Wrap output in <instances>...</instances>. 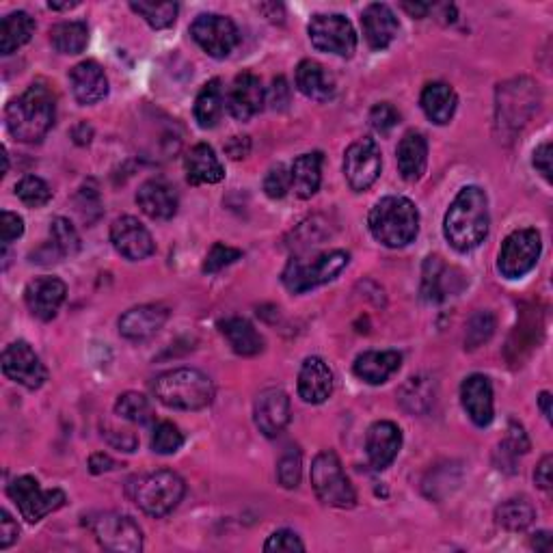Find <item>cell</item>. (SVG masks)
Here are the masks:
<instances>
[{"label": "cell", "mask_w": 553, "mask_h": 553, "mask_svg": "<svg viewBox=\"0 0 553 553\" xmlns=\"http://www.w3.org/2000/svg\"><path fill=\"white\" fill-rule=\"evenodd\" d=\"M296 87L305 98L327 102L335 96V80L318 61L305 59L296 67Z\"/></svg>", "instance_id": "f546056e"}, {"label": "cell", "mask_w": 553, "mask_h": 553, "mask_svg": "<svg viewBox=\"0 0 553 553\" xmlns=\"http://www.w3.org/2000/svg\"><path fill=\"white\" fill-rule=\"evenodd\" d=\"M50 42L61 55H80L89 44L87 24L80 20H72L52 26Z\"/></svg>", "instance_id": "8d00e7d4"}, {"label": "cell", "mask_w": 553, "mask_h": 553, "mask_svg": "<svg viewBox=\"0 0 553 553\" xmlns=\"http://www.w3.org/2000/svg\"><path fill=\"white\" fill-rule=\"evenodd\" d=\"M106 439H109L111 445H115L117 450H124V452H134L137 450V437L130 435V433H104Z\"/></svg>", "instance_id": "680465c9"}, {"label": "cell", "mask_w": 553, "mask_h": 553, "mask_svg": "<svg viewBox=\"0 0 553 553\" xmlns=\"http://www.w3.org/2000/svg\"><path fill=\"white\" fill-rule=\"evenodd\" d=\"M152 391L160 404L178 411H201L214 400L212 381L195 368H178L156 376Z\"/></svg>", "instance_id": "277c9868"}, {"label": "cell", "mask_w": 553, "mask_h": 553, "mask_svg": "<svg viewBox=\"0 0 553 553\" xmlns=\"http://www.w3.org/2000/svg\"><path fill=\"white\" fill-rule=\"evenodd\" d=\"M543 242L536 229H517L512 232L497 255V268L506 279H521L528 275L541 258Z\"/></svg>", "instance_id": "ba28073f"}, {"label": "cell", "mask_w": 553, "mask_h": 553, "mask_svg": "<svg viewBox=\"0 0 553 553\" xmlns=\"http://www.w3.org/2000/svg\"><path fill=\"white\" fill-rule=\"evenodd\" d=\"M266 93L262 87V80L251 74H238L234 85L227 91V111L238 121H249L251 117L258 115L264 109Z\"/></svg>", "instance_id": "ac0fdd59"}, {"label": "cell", "mask_w": 553, "mask_h": 553, "mask_svg": "<svg viewBox=\"0 0 553 553\" xmlns=\"http://www.w3.org/2000/svg\"><path fill=\"white\" fill-rule=\"evenodd\" d=\"M191 35L197 46L214 59H225L234 52L240 42V33L236 24L219 16V13H201L191 24Z\"/></svg>", "instance_id": "7c38bea8"}, {"label": "cell", "mask_w": 553, "mask_h": 553, "mask_svg": "<svg viewBox=\"0 0 553 553\" xmlns=\"http://www.w3.org/2000/svg\"><path fill=\"white\" fill-rule=\"evenodd\" d=\"M538 404H541V411L545 415V420L551 422V394H549V391H543L541 398H538Z\"/></svg>", "instance_id": "be15d7a7"}, {"label": "cell", "mask_w": 553, "mask_h": 553, "mask_svg": "<svg viewBox=\"0 0 553 553\" xmlns=\"http://www.w3.org/2000/svg\"><path fill=\"white\" fill-rule=\"evenodd\" d=\"M35 33V20L26 11H13L3 18L0 24V52L3 55H13L18 48L29 44V39Z\"/></svg>", "instance_id": "e575fe53"}, {"label": "cell", "mask_w": 553, "mask_h": 553, "mask_svg": "<svg viewBox=\"0 0 553 553\" xmlns=\"http://www.w3.org/2000/svg\"><path fill=\"white\" fill-rule=\"evenodd\" d=\"M463 275L443 264L439 255H430L424 262L422 271V299L428 303H441L448 299L450 294L463 288Z\"/></svg>", "instance_id": "ffe728a7"}, {"label": "cell", "mask_w": 553, "mask_h": 553, "mask_svg": "<svg viewBox=\"0 0 553 553\" xmlns=\"http://www.w3.org/2000/svg\"><path fill=\"white\" fill-rule=\"evenodd\" d=\"M89 528L100 547L115 553H139L143 549V532L139 523L119 515V512H100L91 517Z\"/></svg>", "instance_id": "30bf717a"}, {"label": "cell", "mask_w": 553, "mask_h": 553, "mask_svg": "<svg viewBox=\"0 0 553 553\" xmlns=\"http://www.w3.org/2000/svg\"><path fill=\"white\" fill-rule=\"evenodd\" d=\"M489 199L480 186H465L452 201V206L445 214L443 234L450 245L467 253L480 247L489 234Z\"/></svg>", "instance_id": "6da1fadb"}, {"label": "cell", "mask_w": 553, "mask_h": 553, "mask_svg": "<svg viewBox=\"0 0 553 553\" xmlns=\"http://www.w3.org/2000/svg\"><path fill=\"white\" fill-rule=\"evenodd\" d=\"M312 487L322 504L335 508H353L357 493L344 474V467L335 452H320L312 463Z\"/></svg>", "instance_id": "8992f818"}, {"label": "cell", "mask_w": 553, "mask_h": 553, "mask_svg": "<svg viewBox=\"0 0 553 553\" xmlns=\"http://www.w3.org/2000/svg\"><path fill=\"white\" fill-rule=\"evenodd\" d=\"M402 366V355L398 350H368L355 359V374L368 385H383L391 374Z\"/></svg>", "instance_id": "83f0119b"}, {"label": "cell", "mask_w": 553, "mask_h": 553, "mask_svg": "<svg viewBox=\"0 0 553 553\" xmlns=\"http://www.w3.org/2000/svg\"><path fill=\"white\" fill-rule=\"evenodd\" d=\"M290 191H292L290 169H286L283 165H275L273 169H268L264 178V193L271 199H283Z\"/></svg>", "instance_id": "c3c4849f"}, {"label": "cell", "mask_w": 553, "mask_h": 553, "mask_svg": "<svg viewBox=\"0 0 553 553\" xmlns=\"http://www.w3.org/2000/svg\"><path fill=\"white\" fill-rule=\"evenodd\" d=\"M184 445V435L171 422H160L152 435V450L156 454H175Z\"/></svg>", "instance_id": "bcb514c9"}, {"label": "cell", "mask_w": 553, "mask_h": 553, "mask_svg": "<svg viewBox=\"0 0 553 553\" xmlns=\"http://www.w3.org/2000/svg\"><path fill=\"white\" fill-rule=\"evenodd\" d=\"M402 9L409 11L413 18H426V13L430 11V5L428 3H402Z\"/></svg>", "instance_id": "6125c7cd"}, {"label": "cell", "mask_w": 553, "mask_h": 553, "mask_svg": "<svg viewBox=\"0 0 553 553\" xmlns=\"http://www.w3.org/2000/svg\"><path fill=\"white\" fill-rule=\"evenodd\" d=\"M290 100V87L286 83V78H275L273 80V89H271V96H268V102L273 104V109L281 111L286 109V104Z\"/></svg>", "instance_id": "11a10c76"}, {"label": "cell", "mask_w": 553, "mask_h": 553, "mask_svg": "<svg viewBox=\"0 0 553 553\" xmlns=\"http://www.w3.org/2000/svg\"><path fill=\"white\" fill-rule=\"evenodd\" d=\"M383 169L381 150L374 139H359L346 150L344 175L353 191H368Z\"/></svg>", "instance_id": "4fadbf2b"}, {"label": "cell", "mask_w": 553, "mask_h": 553, "mask_svg": "<svg viewBox=\"0 0 553 553\" xmlns=\"http://www.w3.org/2000/svg\"><path fill=\"white\" fill-rule=\"evenodd\" d=\"M130 9L152 26L156 31L169 29L178 18V5L175 3H154V0H132Z\"/></svg>", "instance_id": "f35d334b"}, {"label": "cell", "mask_w": 553, "mask_h": 553, "mask_svg": "<svg viewBox=\"0 0 553 553\" xmlns=\"http://www.w3.org/2000/svg\"><path fill=\"white\" fill-rule=\"evenodd\" d=\"M186 493V484L182 476L171 469L152 471L130 480L128 495L145 515L150 517H165L171 510L178 508Z\"/></svg>", "instance_id": "5b68a950"}, {"label": "cell", "mask_w": 553, "mask_h": 553, "mask_svg": "<svg viewBox=\"0 0 553 553\" xmlns=\"http://www.w3.org/2000/svg\"><path fill=\"white\" fill-rule=\"evenodd\" d=\"M266 553H294V551H305V543L301 536L292 530H277L275 534L268 536L264 545Z\"/></svg>", "instance_id": "681fc988"}, {"label": "cell", "mask_w": 553, "mask_h": 553, "mask_svg": "<svg viewBox=\"0 0 553 553\" xmlns=\"http://www.w3.org/2000/svg\"><path fill=\"white\" fill-rule=\"evenodd\" d=\"M420 102H422V109H424L426 117L433 121V124L445 126V124H450V119L456 113L458 96L450 85L430 83L424 87Z\"/></svg>", "instance_id": "836d02e7"}, {"label": "cell", "mask_w": 553, "mask_h": 553, "mask_svg": "<svg viewBox=\"0 0 553 553\" xmlns=\"http://www.w3.org/2000/svg\"><path fill=\"white\" fill-rule=\"evenodd\" d=\"M117 467V463L113 461V458L109 454H104V452H98V454H93L89 458V471L91 474H106V471H113Z\"/></svg>", "instance_id": "6f0895ef"}, {"label": "cell", "mask_w": 553, "mask_h": 553, "mask_svg": "<svg viewBox=\"0 0 553 553\" xmlns=\"http://www.w3.org/2000/svg\"><path fill=\"white\" fill-rule=\"evenodd\" d=\"M50 238V245L57 249L61 258H72V255L80 251V236L76 232V227L63 217L50 223Z\"/></svg>", "instance_id": "b9f144b4"}, {"label": "cell", "mask_w": 553, "mask_h": 553, "mask_svg": "<svg viewBox=\"0 0 553 553\" xmlns=\"http://www.w3.org/2000/svg\"><path fill=\"white\" fill-rule=\"evenodd\" d=\"M169 309L165 305H139L119 318V333L132 342H143L165 327Z\"/></svg>", "instance_id": "603a6c76"}, {"label": "cell", "mask_w": 553, "mask_h": 553, "mask_svg": "<svg viewBox=\"0 0 553 553\" xmlns=\"http://www.w3.org/2000/svg\"><path fill=\"white\" fill-rule=\"evenodd\" d=\"M322 154L312 152L303 154L294 160L290 167V178H292V191L299 199H312L322 182Z\"/></svg>", "instance_id": "d6a6232c"}, {"label": "cell", "mask_w": 553, "mask_h": 553, "mask_svg": "<svg viewBox=\"0 0 553 553\" xmlns=\"http://www.w3.org/2000/svg\"><path fill=\"white\" fill-rule=\"evenodd\" d=\"M551 467H553V456L547 454V456H543V461L538 463V467L534 471V482L538 489H543V491L551 489Z\"/></svg>", "instance_id": "9f6ffc18"}, {"label": "cell", "mask_w": 553, "mask_h": 553, "mask_svg": "<svg viewBox=\"0 0 553 553\" xmlns=\"http://www.w3.org/2000/svg\"><path fill=\"white\" fill-rule=\"evenodd\" d=\"M348 262L350 255L346 251L322 253L312 262L292 258L286 266V271H283V286L294 294L314 290L322 286V283L333 281L348 266Z\"/></svg>", "instance_id": "52a82bcc"}, {"label": "cell", "mask_w": 553, "mask_h": 553, "mask_svg": "<svg viewBox=\"0 0 553 553\" xmlns=\"http://www.w3.org/2000/svg\"><path fill=\"white\" fill-rule=\"evenodd\" d=\"M111 242L115 251L130 262L150 258L156 249L150 229L134 217H121L111 225Z\"/></svg>", "instance_id": "2e32d148"}, {"label": "cell", "mask_w": 553, "mask_h": 553, "mask_svg": "<svg viewBox=\"0 0 553 553\" xmlns=\"http://www.w3.org/2000/svg\"><path fill=\"white\" fill-rule=\"evenodd\" d=\"M186 180L193 186L201 184H217L225 178V169L221 165L219 156L206 143L195 145L186 156Z\"/></svg>", "instance_id": "f1b7e54d"}, {"label": "cell", "mask_w": 553, "mask_h": 553, "mask_svg": "<svg viewBox=\"0 0 553 553\" xmlns=\"http://www.w3.org/2000/svg\"><path fill=\"white\" fill-rule=\"evenodd\" d=\"M400 124V113L389 102L376 104L370 111V126L379 134H389Z\"/></svg>", "instance_id": "f907efd6"}, {"label": "cell", "mask_w": 553, "mask_h": 553, "mask_svg": "<svg viewBox=\"0 0 553 553\" xmlns=\"http://www.w3.org/2000/svg\"><path fill=\"white\" fill-rule=\"evenodd\" d=\"M16 195L31 208H42L52 199L50 186L42 178H37V175H26V178H22L16 184Z\"/></svg>", "instance_id": "ee69618b"}, {"label": "cell", "mask_w": 553, "mask_h": 553, "mask_svg": "<svg viewBox=\"0 0 553 553\" xmlns=\"http://www.w3.org/2000/svg\"><path fill=\"white\" fill-rule=\"evenodd\" d=\"M368 225L372 236L389 249H402L411 245L420 232V212L407 197L389 195L370 210Z\"/></svg>", "instance_id": "3957f363"}, {"label": "cell", "mask_w": 553, "mask_h": 553, "mask_svg": "<svg viewBox=\"0 0 553 553\" xmlns=\"http://www.w3.org/2000/svg\"><path fill=\"white\" fill-rule=\"evenodd\" d=\"M57 98L44 83H33L22 96L7 104V130L16 141L37 143L55 126Z\"/></svg>", "instance_id": "7a4b0ae2"}, {"label": "cell", "mask_w": 553, "mask_h": 553, "mask_svg": "<svg viewBox=\"0 0 553 553\" xmlns=\"http://www.w3.org/2000/svg\"><path fill=\"white\" fill-rule=\"evenodd\" d=\"M225 111V93L221 87V80L214 78L204 85L195 100V119L201 128H214L221 121Z\"/></svg>", "instance_id": "d590c367"}, {"label": "cell", "mask_w": 553, "mask_h": 553, "mask_svg": "<svg viewBox=\"0 0 553 553\" xmlns=\"http://www.w3.org/2000/svg\"><path fill=\"white\" fill-rule=\"evenodd\" d=\"M290 398L283 389L271 387L264 389L255 400L253 420L264 437H277L281 435L286 426L290 424Z\"/></svg>", "instance_id": "e0dca14e"}, {"label": "cell", "mask_w": 553, "mask_h": 553, "mask_svg": "<svg viewBox=\"0 0 553 553\" xmlns=\"http://www.w3.org/2000/svg\"><path fill=\"white\" fill-rule=\"evenodd\" d=\"M400 400L407 411L424 413L435 402V385L424 379V376H417V379H411L402 387Z\"/></svg>", "instance_id": "60d3db41"}, {"label": "cell", "mask_w": 553, "mask_h": 553, "mask_svg": "<svg viewBox=\"0 0 553 553\" xmlns=\"http://www.w3.org/2000/svg\"><path fill=\"white\" fill-rule=\"evenodd\" d=\"M48 7L55 9V11H67V9L78 7V3H55V0H52V3H48Z\"/></svg>", "instance_id": "e7e4bbea"}, {"label": "cell", "mask_w": 553, "mask_h": 553, "mask_svg": "<svg viewBox=\"0 0 553 553\" xmlns=\"http://www.w3.org/2000/svg\"><path fill=\"white\" fill-rule=\"evenodd\" d=\"M70 85L76 102L83 106L96 104L109 93V80H106L104 70L96 61H83L72 67Z\"/></svg>", "instance_id": "484cf974"}, {"label": "cell", "mask_w": 553, "mask_h": 553, "mask_svg": "<svg viewBox=\"0 0 553 553\" xmlns=\"http://www.w3.org/2000/svg\"><path fill=\"white\" fill-rule=\"evenodd\" d=\"M219 329L234 353L240 357H255L264 350V337L247 318H225L223 322H219Z\"/></svg>", "instance_id": "1f68e13d"}, {"label": "cell", "mask_w": 553, "mask_h": 553, "mask_svg": "<svg viewBox=\"0 0 553 553\" xmlns=\"http://www.w3.org/2000/svg\"><path fill=\"white\" fill-rule=\"evenodd\" d=\"M67 296V286L59 277H35L24 290V301L29 312L39 320H52Z\"/></svg>", "instance_id": "d6986e66"}, {"label": "cell", "mask_w": 553, "mask_h": 553, "mask_svg": "<svg viewBox=\"0 0 553 553\" xmlns=\"http://www.w3.org/2000/svg\"><path fill=\"white\" fill-rule=\"evenodd\" d=\"M402 448V430L394 422H376L366 437L368 461L376 471L387 469Z\"/></svg>", "instance_id": "7402d4cb"}, {"label": "cell", "mask_w": 553, "mask_h": 553, "mask_svg": "<svg viewBox=\"0 0 553 553\" xmlns=\"http://www.w3.org/2000/svg\"><path fill=\"white\" fill-rule=\"evenodd\" d=\"M497 525H502L508 532H523L528 530L536 519V508L525 497L508 499L495 510Z\"/></svg>", "instance_id": "74e56055"}, {"label": "cell", "mask_w": 553, "mask_h": 553, "mask_svg": "<svg viewBox=\"0 0 553 553\" xmlns=\"http://www.w3.org/2000/svg\"><path fill=\"white\" fill-rule=\"evenodd\" d=\"M428 143L422 132H407L398 145V169L407 182H417L426 171Z\"/></svg>", "instance_id": "4dcf8cb0"}, {"label": "cell", "mask_w": 553, "mask_h": 553, "mask_svg": "<svg viewBox=\"0 0 553 553\" xmlns=\"http://www.w3.org/2000/svg\"><path fill=\"white\" fill-rule=\"evenodd\" d=\"M242 258V251L240 249H234V247H229V245H223V242H217V245H214L208 255H206V262H204V273H219L223 271L225 266L229 264H234Z\"/></svg>", "instance_id": "7dc6e473"}, {"label": "cell", "mask_w": 553, "mask_h": 553, "mask_svg": "<svg viewBox=\"0 0 553 553\" xmlns=\"http://www.w3.org/2000/svg\"><path fill=\"white\" fill-rule=\"evenodd\" d=\"M461 402L469 420L478 428H484L493 422V385L484 374H471L469 379L463 381Z\"/></svg>", "instance_id": "44dd1931"}, {"label": "cell", "mask_w": 553, "mask_h": 553, "mask_svg": "<svg viewBox=\"0 0 553 553\" xmlns=\"http://www.w3.org/2000/svg\"><path fill=\"white\" fill-rule=\"evenodd\" d=\"M333 394V372L320 357H307L299 372V396L307 404H322Z\"/></svg>", "instance_id": "4316f807"}, {"label": "cell", "mask_w": 553, "mask_h": 553, "mask_svg": "<svg viewBox=\"0 0 553 553\" xmlns=\"http://www.w3.org/2000/svg\"><path fill=\"white\" fill-rule=\"evenodd\" d=\"M137 204L154 221H169L178 212L180 199L175 188L165 180H147L139 186Z\"/></svg>", "instance_id": "cb8c5ba5"}, {"label": "cell", "mask_w": 553, "mask_h": 553, "mask_svg": "<svg viewBox=\"0 0 553 553\" xmlns=\"http://www.w3.org/2000/svg\"><path fill=\"white\" fill-rule=\"evenodd\" d=\"M7 493L13 502H16L20 515L29 523H39L44 517H48L50 512L63 508L67 502V497L61 489L44 491L39 487V482L31 476H22L13 480L9 484Z\"/></svg>", "instance_id": "8fae6325"}, {"label": "cell", "mask_w": 553, "mask_h": 553, "mask_svg": "<svg viewBox=\"0 0 553 553\" xmlns=\"http://www.w3.org/2000/svg\"><path fill=\"white\" fill-rule=\"evenodd\" d=\"M18 536H20L18 523L11 519L7 510H3L0 512V549H9L13 543L18 541Z\"/></svg>", "instance_id": "f5cc1de1"}, {"label": "cell", "mask_w": 553, "mask_h": 553, "mask_svg": "<svg viewBox=\"0 0 553 553\" xmlns=\"http://www.w3.org/2000/svg\"><path fill=\"white\" fill-rule=\"evenodd\" d=\"M551 158L553 156H551V143L549 141L538 145L536 152H534V158H532L534 169L541 173L547 182H551V171H553L551 169Z\"/></svg>", "instance_id": "db71d44e"}, {"label": "cell", "mask_w": 553, "mask_h": 553, "mask_svg": "<svg viewBox=\"0 0 553 553\" xmlns=\"http://www.w3.org/2000/svg\"><path fill=\"white\" fill-rule=\"evenodd\" d=\"M3 372L9 381L26 389H39L48 381V370L26 342H13L3 353Z\"/></svg>", "instance_id": "9a60e30c"}, {"label": "cell", "mask_w": 553, "mask_h": 553, "mask_svg": "<svg viewBox=\"0 0 553 553\" xmlns=\"http://www.w3.org/2000/svg\"><path fill=\"white\" fill-rule=\"evenodd\" d=\"M361 26H363V35H366V42L372 50L389 48L400 31L396 13L385 3L368 5L361 16Z\"/></svg>", "instance_id": "d4e9b609"}, {"label": "cell", "mask_w": 553, "mask_h": 553, "mask_svg": "<svg viewBox=\"0 0 553 553\" xmlns=\"http://www.w3.org/2000/svg\"><path fill=\"white\" fill-rule=\"evenodd\" d=\"M532 547L536 551H551V534L549 532H538L532 538Z\"/></svg>", "instance_id": "94428289"}, {"label": "cell", "mask_w": 553, "mask_h": 553, "mask_svg": "<svg viewBox=\"0 0 553 553\" xmlns=\"http://www.w3.org/2000/svg\"><path fill=\"white\" fill-rule=\"evenodd\" d=\"M303 474V458L296 448H290L286 454L279 458L277 463V478L283 489H296L301 482Z\"/></svg>", "instance_id": "f6af8a7d"}, {"label": "cell", "mask_w": 553, "mask_h": 553, "mask_svg": "<svg viewBox=\"0 0 553 553\" xmlns=\"http://www.w3.org/2000/svg\"><path fill=\"white\" fill-rule=\"evenodd\" d=\"M312 46L320 52L350 59L357 50V33L340 13H318L307 26Z\"/></svg>", "instance_id": "9c48e42d"}, {"label": "cell", "mask_w": 553, "mask_h": 553, "mask_svg": "<svg viewBox=\"0 0 553 553\" xmlns=\"http://www.w3.org/2000/svg\"><path fill=\"white\" fill-rule=\"evenodd\" d=\"M493 333H495V316L491 312H476L467 322L465 348L476 350L484 342H489Z\"/></svg>", "instance_id": "7bdbcfd3"}, {"label": "cell", "mask_w": 553, "mask_h": 553, "mask_svg": "<svg viewBox=\"0 0 553 553\" xmlns=\"http://www.w3.org/2000/svg\"><path fill=\"white\" fill-rule=\"evenodd\" d=\"M24 234V221L18 214H13L9 210L3 212V217H0V238H3V245H11L13 240L20 238Z\"/></svg>", "instance_id": "816d5d0a"}, {"label": "cell", "mask_w": 553, "mask_h": 553, "mask_svg": "<svg viewBox=\"0 0 553 553\" xmlns=\"http://www.w3.org/2000/svg\"><path fill=\"white\" fill-rule=\"evenodd\" d=\"M251 150V141L249 137H232V141L227 143L225 147V152L232 156L234 160H240V158H245Z\"/></svg>", "instance_id": "91938a15"}, {"label": "cell", "mask_w": 553, "mask_h": 553, "mask_svg": "<svg viewBox=\"0 0 553 553\" xmlns=\"http://www.w3.org/2000/svg\"><path fill=\"white\" fill-rule=\"evenodd\" d=\"M115 413L121 420L132 424H147L154 417L150 400L143 394H137V391H126V394H121L115 402Z\"/></svg>", "instance_id": "ab89813d"}, {"label": "cell", "mask_w": 553, "mask_h": 553, "mask_svg": "<svg viewBox=\"0 0 553 553\" xmlns=\"http://www.w3.org/2000/svg\"><path fill=\"white\" fill-rule=\"evenodd\" d=\"M497 124L499 126H523L538 109V89L532 80H515L497 91Z\"/></svg>", "instance_id": "5bb4252c"}]
</instances>
